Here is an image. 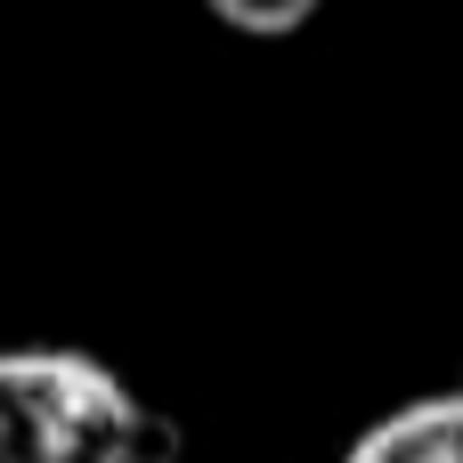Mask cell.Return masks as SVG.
<instances>
[{"mask_svg": "<svg viewBox=\"0 0 463 463\" xmlns=\"http://www.w3.org/2000/svg\"><path fill=\"white\" fill-rule=\"evenodd\" d=\"M179 431L90 350H0V463H171Z\"/></svg>", "mask_w": 463, "mask_h": 463, "instance_id": "obj_1", "label": "cell"}, {"mask_svg": "<svg viewBox=\"0 0 463 463\" xmlns=\"http://www.w3.org/2000/svg\"><path fill=\"white\" fill-rule=\"evenodd\" d=\"M342 463H463V383L391 407L383 423H366Z\"/></svg>", "mask_w": 463, "mask_h": 463, "instance_id": "obj_2", "label": "cell"}, {"mask_svg": "<svg viewBox=\"0 0 463 463\" xmlns=\"http://www.w3.org/2000/svg\"><path fill=\"white\" fill-rule=\"evenodd\" d=\"M212 16L236 33H301L317 16V0H212Z\"/></svg>", "mask_w": 463, "mask_h": 463, "instance_id": "obj_3", "label": "cell"}]
</instances>
